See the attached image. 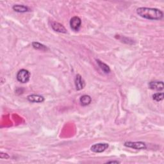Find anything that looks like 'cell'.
Returning <instances> with one entry per match:
<instances>
[{"mask_svg": "<svg viewBox=\"0 0 164 164\" xmlns=\"http://www.w3.org/2000/svg\"><path fill=\"white\" fill-rule=\"evenodd\" d=\"M137 14L141 17L149 20H161L163 17V13L158 8L139 7L137 9Z\"/></svg>", "mask_w": 164, "mask_h": 164, "instance_id": "cell-1", "label": "cell"}, {"mask_svg": "<svg viewBox=\"0 0 164 164\" xmlns=\"http://www.w3.org/2000/svg\"><path fill=\"white\" fill-rule=\"evenodd\" d=\"M17 80L22 83H26L28 82L30 78V73L26 69H21L18 71L17 74Z\"/></svg>", "mask_w": 164, "mask_h": 164, "instance_id": "cell-2", "label": "cell"}, {"mask_svg": "<svg viewBox=\"0 0 164 164\" xmlns=\"http://www.w3.org/2000/svg\"><path fill=\"white\" fill-rule=\"evenodd\" d=\"M124 146L137 150L146 149L147 148L146 144L143 142H126Z\"/></svg>", "mask_w": 164, "mask_h": 164, "instance_id": "cell-3", "label": "cell"}, {"mask_svg": "<svg viewBox=\"0 0 164 164\" xmlns=\"http://www.w3.org/2000/svg\"><path fill=\"white\" fill-rule=\"evenodd\" d=\"M81 25H82V20L79 17L74 16L71 19L70 26L73 31H78L80 29Z\"/></svg>", "mask_w": 164, "mask_h": 164, "instance_id": "cell-4", "label": "cell"}, {"mask_svg": "<svg viewBox=\"0 0 164 164\" xmlns=\"http://www.w3.org/2000/svg\"><path fill=\"white\" fill-rule=\"evenodd\" d=\"M109 147L107 143H98L91 146V149L94 152H103Z\"/></svg>", "mask_w": 164, "mask_h": 164, "instance_id": "cell-5", "label": "cell"}, {"mask_svg": "<svg viewBox=\"0 0 164 164\" xmlns=\"http://www.w3.org/2000/svg\"><path fill=\"white\" fill-rule=\"evenodd\" d=\"M74 83H75L76 89L77 91L82 90L85 85V81L83 80V79L82 78V76L80 74H77L76 76Z\"/></svg>", "mask_w": 164, "mask_h": 164, "instance_id": "cell-6", "label": "cell"}, {"mask_svg": "<svg viewBox=\"0 0 164 164\" xmlns=\"http://www.w3.org/2000/svg\"><path fill=\"white\" fill-rule=\"evenodd\" d=\"M149 88L152 90L155 91H162L164 89V84L163 82H158V81H154V82H151L149 83Z\"/></svg>", "mask_w": 164, "mask_h": 164, "instance_id": "cell-7", "label": "cell"}, {"mask_svg": "<svg viewBox=\"0 0 164 164\" xmlns=\"http://www.w3.org/2000/svg\"><path fill=\"white\" fill-rule=\"evenodd\" d=\"M28 100L31 103H42L45 101V97L42 96L38 95V94H31L27 97Z\"/></svg>", "mask_w": 164, "mask_h": 164, "instance_id": "cell-8", "label": "cell"}, {"mask_svg": "<svg viewBox=\"0 0 164 164\" xmlns=\"http://www.w3.org/2000/svg\"><path fill=\"white\" fill-rule=\"evenodd\" d=\"M51 27L53 30L55 31L62 33V34H66L67 30L60 23H57V22H53L51 24Z\"/></svg>", "mask_w": 164, "mask_h": 164, "instance_id": "cell-9", "label": "cell"}, {"mask_svg": "<svg viewBox=\"0 0 164 164\" xmlns=\"http://www.w3.org/2000/svg\"><path fill=\"white\" fill-rule=\"evenodd\" d=\"M12 9L16 12L19 13H25L30 11V8L23 5H15L12 7Z\"/></svg>", "mask_w": 164, "mask_h": 164, "instance_id": "cell-10", "label": "cell"}, {"mask_svg": "<svg viewBox=\"0 0 164 164\" xmlns=\"http://www.w3.org/2000/svg\"><path fill=\"white\" fill-rule=\"evenodd\" d=\"M91 101H92V98L89 95H83L81 96L80 99V102L81 105L83 106L90 105Z\"/></svg>", "mask_w": 164, "mask_h": 164, "instance_id": "cell-11", "label": "cell"}, {"mask_svg": "<svg viewBox=\"0 0 164 164\" xmlns=\"http://www.w3.org/2000/svg\"><path fill=\"white\" fill-rule=\"evenodd\" d=\"M97 61V63L99 65V67L101 68V69L105 73H110V69L109 68V66L108 65H106V63H103V62H101L100 60H96Z\"/></svg>", "mask_w": 164, "mask_h": 164, "instance_id": "cell-12", "label": "cell"}, {"mask_svg": "<svg viewBox=\"0 0 164 164\" xmlns=\"http://www.w3.org/2000/svg\"><path fill=\"white\" fill-rule=\"evenodd\" d=\"M32 46L34 47V48L36 49H39V50H41V51H46L48 50V48L45 46L42 45V44L37 42H32Z\"/></svg>", "mask_w": 164, "mask_h": 164, "instance_id": "cell-13", "label": "cell"}, {"mask_svg": "<svg viewBox=\"0 0 164 164\" xmlns=\"http://www.w3.org/2000/svg\"><path fill=\"white\" fill-rule=\"evenodd\" d=\"M163 97H164V94L163 92H158L152 95V100L157 102L162 101L163 100Z\"/></svg>", "mask_w": 164, "mask_h": 164, "instance_id": "cell-14", "label": "cell"}, {"mask_svg": "<svg viewBox=\"0 0 164 164\" xmlns=\"http://www.w3.org/2000/svg\"><path fill=\"white\" fill-rule=\"evenodd\" d=\"M0 157H1V158H2V159H7L9 158V156L7 153L1 152V154H0Z\"/></svg>", "mask_w": 164, "mask_h": 164, "instance_id": "cell-15", "label": "cell"}, {"mask_svg": "<svg viewBox=\"0 0 164 164\" xmlns=\"http://www.w3.org/2000/svg\"><path fill=\"white\" fill-rule=\"evenodd\" d=\"M119 163L120 162L118 161H109L106 162V163Z\"/></svg>", "mask_w": 164, "mask_h": 164, "instance_id": "cell-16", "label": "cell"}]
</instances>
